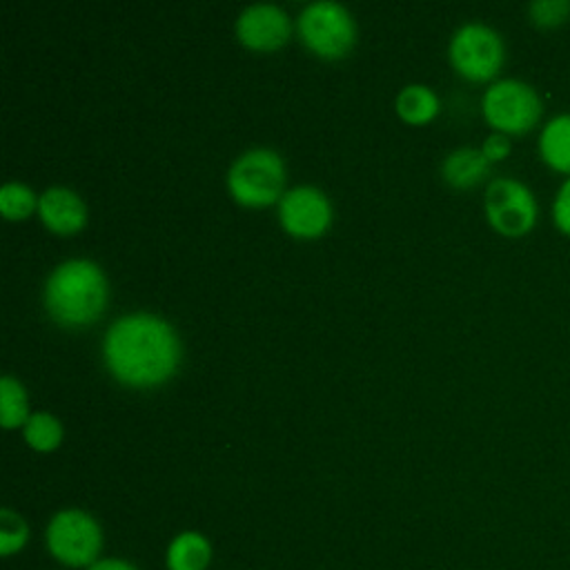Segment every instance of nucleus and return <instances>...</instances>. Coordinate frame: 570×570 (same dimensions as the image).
<instances>
[{
  "label": "nucleus",
  "mask_w": 570,
  "mask_h": 570,
  "mask_svg": "<svg viewBox=\"0 0 570 570\" xmlns=\"http://www.w3.org/2000/svg\"><path fill=\"white\" fill-rule=\"evenodd\" d=\"M102 354L118 381L127 385H156L178 365L180 343L167 321L136 312L109 325Z\"/></svg>",
  "instance_id": "1"
},
{
  "label": "nucleus",
  "mask_w": 570,
  "mask_h": 570,
  "mask_svg": "<svg viewBox=\"0 0 570 570\" xmlns=\"http://www.w3.org/2000/svg\"><path fill=\"white\" fill-rule=\"evenodd\" d=\"M232 196L243 205H267L281 200L285 187V165L272 149H249L234 160L227 174Z\"/></svg>",
  "instance_id": "5"
},
{
  "label": "nucleus",
  "mask_w": 570,
  "mask_h": 570,
  "mask_svg": "<svg viewBox=\"0 0 570 570\" xmlns=\"http://www.w3.org/2000/svg\"><path fill=\"white\" fill-rule=\"evenodd\" d=\"M45 546L49 554L65 568H89L102 552L100 523L80 508L58 510L45 528Z\"/></svg>",
  "instance_id": "4"
},
{
  "label": "nucleus",
  "mask_w": 570,
  "mask_h": 570,
  "mask_svg": "<svg viewBox=\"0 0 570 570\" xmlns=\"http://www.w3.org/2000/svg\"><path fill=\"white\" fill-rule=\"evenodd\" d=\"M214 557L209 539L196 530L178 532L165 552L167 570H207Z\"/></svg>",
  "instance_id": "13"
},
{
  "label": "nucleus",
  "mask_w": 570,
  "mask_h": 570,
  "mask_svg": "<svg viewBox=\"0 0 570 570\" xmlns=\"http://www.w3.org/2000/svg\"><path fill=\"white\" fill-rule=\"evenodd\" d=\"M36 205H38L36 196L27 185L16 183V180H9V183L2 185V189H0V212L7 218H24L33 212Z\"/></svg>",
  "instance_id": "19"
},
{
  "label": "nucleus",
  "mask_w": 570,
  "mask_h": 570,
  "mask_svg": "<svg viewBox=\"0 0 570 570\" xmlns=\"http://www.w3.org/2000/svg\"><path fill=\"white\" fill-rule=\"evenodd\" d=\"M298 33L318 56L338 58L354 45L356 27L343 4L316 0L298 13Z\"/></svg>",
  "instance_id": "8"
},
{
  "label": "nucleus",
  "mask_w": 570,
  "mask_h": 570,
  "mask_svg": "<svg viewBox=\"0 0 570 570\" xmlns=\"http://www.w3.org/2000/svg\"><path fill=\"white\" fill-rule=\"evenodd\" d=\"M490 160L483 156L481 147H459L445 156L441 174L445 183L454 187H472L490 174Z\"/></svg>",
  "instance_id": "14"
},
{
  "label": "nucleus",
  "mask_w": 570,
  "mask_h": 570,
  "mask_svg": "<svg viewBox=\"0 0 570 570\" xmlns=\"http://www.w3.org/2000/svg\"><path fill=\"white\" fill-rule=\"evenodd\" d=\"M396 111L407 122H425L439 111V98L425 85H407L396 96Z\"/></svg>",
  "instance_id": "15"
},
{
  "label": "nucleus",
  "mask_w": 570,
  "mask_h": 570,
  "mask_svg": "<svg viewBox=\"0 0 570 570\" xmlns=\"http://www.w3.org/2000/svg\"><path fill=\"white\" fill-rule=\"evenodd\" d=\"M552 223L563 236H570V176L559 185L554 194Z\"/></svg>",
  "instance_id": "21"
},
{
  "label": "nucleus",
  "mask_w": 570,
  "mask_h": 570,
  "mask_svg": "<svg viewBox=\"0 0 570 570\" xmlns=\"http://www.w3.org/2000/svg\"><path fill=\"white\" fill-rule=\"evenodd\" d=\"M24 439L38 452L56 450L62 441V425L49 412H33L24 423Z\"/></svg>",
  "instance_id": "16"
},
{
  "label": "nucleus",
  "mask_w": 570,
  "mask_h": 570,
  "mask_svg": "<svg viewBox=\"0 0 570 570\" xmlns=\"http://www.w3.org/2000/svg\"><path fill=\"white\" fill-rule=\"evenodd\" d=\"M452 67L468 80L494 78L505 60V45L499 31L483 22H465L459 27L448 47Z\"/></svg>",
  "instance_id": "6"
},
{
  "label": "nucleus",
  "mask_w": 570,
  "mask_h": 570,
  "mask_svg": "<svg viewBox=\"0 0 570 570\" xmlns=\"http://www.w3.org/2000/svg\"><path fill=\"white\" fill-rule=\"evenodd\" d=\"M528 16L539 29H557L570 20V0H534L528 4Z\"/></svg>",
  "instance_id": "20"
},
{
  "label": "nucleus",
  "mask_w": 570,
  "mask_h": 570,
  "mask_svg": "<svg viewBox=\"0 0 570 570\" xmlns=\"http://www.w3.org/2000/svg\"><path fill=\"white\" fill-rule=\"evenodd\" d=\"M510 136H505V134H499V131H492L485 140H483V145H481V151H483V156L490 160V163H494V160H503L508 154H510Z\"/></svg>",
  "instance_id": "22"
},
{
  "label": "nucleus",
  "mask_w": 570,
  "mask_h": 570,
  "mask_svg": "<svg viewBox=\"0 0 570 570\" xmlns=\"http://www.w3.org/2000/svg\"><path fill=\"white\" fill-rule=\"evenodd\" d=\"M45 303L49 314L71 327L87 325L100 316L107 303V281L100 267L87 258L60 263L47 278Z\"/></svg>",
  "instance_id": "2"
},
{
  "label": "nucleus",
  "mask_w": 570,
  "mask_h": 570,
  "mask_svg": "<svg viewBox=\"0 0 570 570\" xmlns=\"http://www.w3.org/2000/svg\"><path fill=\"white\" fill-rule=\"evenodd\" d=\"M87 570H138L131 561H125L120 557H100L94 566Z\"/></svg>",
  "instance_id": "23"
},
{
  "label": "nucleus",
  "mask_w": 570,
  "mask_h": 570,
  "mask_svg": "<svg viewBox=\"0 0 570 570\" xmlns=\"http://www.w3.org/2000/svg\"><path fill=\"white\" fill-rule=\"evenodd\" d=\"M278 216L283 227L294 236H318L325 232L332 218V207L327 196L312 187L301 185L294 189H287L278 200Z\"/></svg>",
  "instance_id": "9"
},
{
  "label": "nucleus",
  "mask_w": 570,
  "mask_h": 570,
  "mask_svg": "<svg viewBox=\"0 0 570 570\" xmlns=\"http://www.w3.org/2000/svg\"><path fill=\"white\" fill-rule=\"evenodd\" d=\"M38 212L45 225L58 234L78 232L87 220V207L80 196L67 187H49L38 198Z\"/></svg>",
  "instance_id": "11"
},
{
  "label": "nucleus",
  "mask_w": 570,
  "mask_h": 570,
  "mask_svg": "<svg viewBox=\"0 0 570 570\" xmlns=\"http://www.w3.org/2000/svg\"><path fill=\"white\" fill-rule=\"evenodd\" d=\"M488 223L510 238L525 236L532 232L539 218V205L532 189L512 176H501L490 180L483 198Z\"/></svg>",
  "instance_id": "7"
},
{
  "label": "nucleus",
  "mask_w": 570,
  "mask_h": 570,
  "mask_svg": "<svg viewBox=\"0 0 570 570\" xmlns=\"http://www.w3.org/2000/svg\"><path fill=\"white\" fill-rule=\"evenodd\" d=\"M539 158L552 171L570 176V111L552 116L539 131Z\"/></svg>",
  "instance_id": "12"
},
{
  "label": "nucleus",
  "mask_w": 570,
  "mask_h": 570,
  "mask_svg": "<svg viewBox=\"0 0 570 570\" xmlns=\"http://www.w3.org/2000/svg\"><path fill=\"white\" fill-rule=\"evenodd\" d=\"M27 394L24 387L9 374L0 379V421L4 428H16L27 423Z\"/></svg>",
  "instance_id": "17"
},
{
  "label": "nucleus",
  "mask_w": 570,
  "mask_h": 570,
  "mask_svg": "<svg viewBox=\"0 0 570 570\" xmlns=\"http://www.w3.org/2000/svg\"><path fill=\"white\" fill-rule=\"evenodd\" d=\"M236 33L252 49H276L289 36V18L276 4H249L236 20Z\"/></svg>",
  "instance_id": "10"
},
{
  "label": "nucleus",
  "mask_w": 570,
  "mask_h": 570,
  "mask_svg": "<svg viewBox=\"0 0 570 570\" xmlns=\"http://www.w3.org/2000/svg\"><path fill=\"white\" fill-rule=\"evenodd\" d=\"M29 541L27 521L11 508L0 510V554L11 557L20 552Z\"/></svg>",
  "instance_id": "18"
},
{
  "label": "nucleus",
  "mask_w": 570,
  "mask_h": 570,
  "mask_svg": "<svg viewBox=\"0 0 570 570\" xmlns=\"http://www.w3.org/2000/svg\"><path fill=\"white\" fill-rule=\"evenodd\" d=\"M481 111L494 131L505 136H521L541 122L543 98L525 80L501 78L485 89L481 98Z\"/></svg>",
  "instance_id": "3"
}]
</instances>
